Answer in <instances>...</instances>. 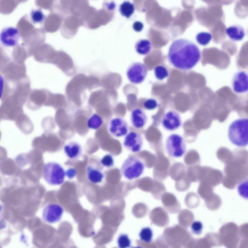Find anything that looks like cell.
<instances>
[{"label": "cell", "instance_id": "cell-12", "mask_svg": "<svg viewBox=\"0 0 248 248\" xmlns=\"http://www.w3.org/2000/svg\"><path fill=\"white\" fill-rule=\"evenodd\" d=\"M232 88L237 94L248 92V74L244 71H238L233 75L232 81Z\"/></svg>", "mask_w": 248, "mask_h": 248}, {"label": "cell", "instance_id": "cell-5", "mask_svg": "<svg viewBox=\"0 0 248 248\" xmlns=\"http://www.w3.org/2000/svg\"><path fill=\"white\" fill-rule=\"evenodd\" d=\"M165 148L170 157L180 158L182 157L186 152V143L181 135L176 133L171 134L166 139Z\"/></svg>", "mask_w": 248, "mask_h": 248}, {"label": "cell", "instance_id": "cell-11", "mask_svg": "<svg viewBox=\"0 0 248 248\" xmlns=\"http://www.w3.org/2000/svg\"><path fill=\"white\" fill-rule=\"evenodd\" d=\"M129 129L127 122L122 117L111 119L108 124V131L111 135L117 138L125 136Z\"/></svg>", "mask_w": 248, "mask_h": 248}, {"label": "cell", "instance_id": "cell-26", "mask_svg": "<svg viewBox=\"0 0 248 248\" xmlns=\"http://www.w3.org/2000/svg\"><path fill=\"white\" fill-rule=\"evenodd\" d=\"M102 166L107 168H110L114 165V160L113 156L109 154L104 155L100 160Z\"/></svg>", "mask_w": 248, "mask_h": 248}, {"label": "cell", "instance_id": "cell-19", "mask_svg": "<svg viewBox=\"0 0 248 248\" xmlns=\"http://www.w3.org/2000/svg\"><path fill=\"white\" fill-rule=\"evenodd\" d=\"M103 120L98 114L94 113L92 114L88 119L87 125L91 129L97 130L103 124Z\"/></svg>", "mask_w": 248, "mask_h": 248}, {"label": "cell", "instance_id": "cell-27", "mask_svg": "<svg viewBox=\"0 0 248 248\" xmlns=\"http://www.w3.org/2000/svg\"><path fill=\"white\" fill-rule=\"evenodd\" d=\"M190 229L193 233L199 235L202 232L203 224L200 221L195 220L191 224Z\"/></svg>", "mask_w": 248, "mask_h": 248}, {"label": "cell", "instance_id": "cell-8", "mask_svg": "<svg viewBox=\"0 0 248 248\" xmlns=\"http://www.w3.org/2000/svg\"><path fill=\"white\" fill-rule=\"evenodd\" d=\"M123 144L129 151L138 153L142 150L143 145V138L139 133L130 131L125 136Z\"/></svg>", "mask_w": 248, "mask_h": 248}, {"label": "cell", "instance_id": "cell-20", "mask_svg": "<svg viewBox=\"0 0 248 248\" xmlns=\"http://www.w3.org/2000/svg\"><path fill=\"white\" fill-rule=\"evenodd\" d=\"M237 190L240 197L248 200V178L243 179L238 183Z\"/></svg>", "mask_w": 248, "mask_h": 248}, {"label": "cell", "instance_id": "cell-18", "mask_svg": "<svg viewBox=\"0 0 248 248\" xmlns=\"http://www.w3.org/2000/svg\"><path fill=\"white\" fill-rule=\"evenodd\" d=\"M121 15L127 18H130L135 12V6L133 3L129 1H124L119 8Z\"/></svg>", "mask_w": 248, "mask_h": 248}, {"label": "cell", "instance_id": "cell-25", "mask_svg": "<svg viewBox=\"0 0 248 248\" xmlns=\"http://www.w3.org/2000/svg\"><path fill=\"white\" fill-rule=\"evenodd\" d=\"M30 16L31 20L35 23H41L45 18V15L40 9L32 10L31 12Z\"/></svg>", "mask_w": 248, "mask_h": 248}, {"label": "cell", "instance_id": "cell-28", "mask_svg": "<svg viewBox=\"0 0 248 248\" xmlns=\"http://www.w3.org/2000/svg\"><path fill=\"white\" fill-rule=\"evenodd\" d=\"M143 106L145 109L152 110L157 108L158 103L157 101L154 98H149L143 102Z\"/></svg>", "mask_w": 248, "mask_h": 248}, {"label": "cell", "instance_id": "cell-29", "mask_svg": "<svg viewBox=\"0 0 248 248\" xmlns=\"http://www.w3.org/2000/svg\"><path fill=\"white\" fill-rule=\"evenodd\" d=\"M77 173L76 170L73 168H69L65 171L66 177L70 179L75 178Z\"/></svg>", "mask_w": 248, "mask_h": 248}, {"label": "cell", "instance_id": "cell-14", "mask_svg": "<svg viewBox=\"0 0 248 248\" xmlns=\"http://www.w3.org/2000/svg\"><path fill=\"white\" fill-rule=\"evenodd\" d=\"M86 175L88 180L94 184L101 183L105 177L101 168L92 165H89L87 167Z\"/></svg>", "mask_w": 248, "mask_h": 248}, {"label": "cell", "instance_id": "cell-10", "mask_svg": "<svg viewBox=\"0 0 248 248\" xmlns=\"http://www.w3.org/2000/svg\"><path fill=\"white\" fill-rule=\"evenodd\" d=\"M161 124L167 130L172 131L179 129L182 121L180 114L175 110L167 111L161 119Z\"/></svg>", "mask_w": 248, "mask_h": 248}, {"label": "cell", "instance_id": "cell-1", "mask_svg": "<svg viewBox=\"0 0 248 248\" xmlns=\"http://www.w3.org/2000/svg\"><path fill=\"white\" fill-rule=\"evenodd\" d=\"M170 63L182 70L192 69L200 61L201 53L193 42L184 38L174 40L170 45L168 54Z\"/></svg>", "mask_w": 248, "mask_h": 248}, {"label": "cell", "instance_id": "cell-6", "mask_svg": "<svg viewBox=\"0 0 248 248\" xmlns=\"http://www.w3.org/2000/svg\"><path fill=\"white\" fill-rule=\"evenodd\" d=\"M148 73L146 66L140 62L132 63L128 68L126 76L128 80L134 84H140L145 79Z\"/></svg>", "mask_w": 248, "mask_h": 248}, {"label": "cell", "instance_id": "cell-21", "mask_svg": "<svg viewBox=\"0 0 248 248\" xmlns=\"http://www.w3.org/2000/svg\"><path fill=\"white\" fill-rule=\"evenodd\" d=\"M153 236V231L149 227L142 228L139 233V237L140 240L146 243H150L152 241Z\"/></svg>", "mask_w": 248, "mask_h": 248}, {"label": "cell", "instance_id": "cell-7", "mask_svg": "<svg viewBox=\"0 0 248 248\" xmlns=\"http://www.w3.org/2000/svg\"><path fill=\"white\" fill-rule=\"evenodd\" d=\"M63 213V208L57 203L46 205L42 211L43 219L48 223H54L59 221Z\"/></svg>", "mask_w": 248, "mask_h": 248}, {"label": "cell", "instance_id": "cell-31", "mask_svg": "<svg viewBox=\"0 0 248 248\" xmlns=\"http://www.w3.org/2000/svg\"><path fill=\"white\" fill-rule=\"evenodd\" d=\"M132 248H142L140 246H137V247H133Z\"/></svg>", "mask_w": 248, "mask_h": 248}, {"label": "cell", "instance_id": "cell-17", "mask_svg": "<svg viewBox=\"0 0 248 248\" xmlns=\"http://www.w3.org/2000/svg\"><path fill=\"white\" fill-rule=\"evenodd\" d=\"M135 47L136 52L138 54L146 55L148 54L151 51L152 43L148 39H140L136 42Z\"/></svg>", "mask_w": 248, "mask_h": 248}, {"label": "cell", "instance_id": "cell-16", "mask_svg": "<svg viewBox=\"0 0 248 248\" xmlns=\"http://www.w3.org/2000/svg\"><path fill=\"white\" fill-rule=\"evenodd\" d=\"M228 37L234 41H240L243 39L246 33L244 29L238 25H232L226 30Z\"/></svg>", "mask_w": 248, "mask_h": 248}, {"label": "cell", "instance_id": "cell-22", "mask_svg": "<svg viewBox=\"0 0 248 248\" xmlns=\"http://www.w3.org/2000/svg\"><path fill=\"white\" fill-rule=\"evenodd\" d=\"M212 38V34L210 32L205 31L200 32L196 36L197 42L203 46L208 45L211 41Z\"/></svg>", "mask_w": 248, "mask_h": 248}, {"label": "cell", "instance_id": "cell-9", "mask_svg": "<svg viewBox=\"0 0 248 248\" xmlns=\"http://www.w3.org/2000/svg\"><path fill=\"white\" fill-rule=\"evenodd\" d=\"M1 44L6 47H15L18 44L19 32L17 28L7 27L2 30L0 35Z\"/></svg>", "mask_w": 248, "mask_h": 248}, {"label": "cell", "instance_id": "cell-24", "mask_svg": "<svg viewBox=\"0 0 248 248\" xmlns=\"http://www.w3.org/2000/svg\"><path fill=\"white\" fill-rule=\"evenodd\" d=\"M155 77L158 80H162L167 78L169 76V72L167 69L163 65H157L154 69Z\"/></svg>", "mask_w": 248, "mask_h": 248}, {"label": "cell", "instance_id": "cell-30", "mask_svg": "<svg viewBox=\"0 0 248 248\" xmlns=\"http://www.w3.org/2000/svg\"><path fill=\"white\" fill-rule=\"evenodd\" d=\"M143 27L144 25L142 22L139 21H135L132 25L133 29L136 32H140L143 30Z\"/></svg>", "mask_w": 248, "mask_h": 248}, {"label": "cell", "instance_id": "cell-15", "mask_svg": "<svg viewBox=\"0 0 248 248\" xmlns=\"http://www.w3.org/2000/svg\"><path fill=\"white\" fill-rule=\"evenodd\" d=\"M63 151L69 158L76 159L81 155L82 147L78 142L72 141L65 144L63 147Z\"/></svg>", "mask_w": 248, "mask_h": 248}, {"label": "cell", "instance_id": "cell-23", "mask_svg": "<svg viewBox=\"0 0 248 248\" xmlns=\"http://www.w3.org/2000/svg\"><path fill=\"white\" fill-rule=\"evenodd\" d=\"M131 240L126 233H121L117 238V245L119 248H128L131 247Z\"/></svg>", "mask_w": 248, "mask_h": 248}, {"label": "cell", "instance_id": "cell-2", "mask_svg": "<svg viewBox=\"0 0 248 248\" xmlns=\"http://www.w3.org/2000/svg\"><path fill=\"white\" fill-rule=\"evenodd\" d=\"M228 137L233 145L243 147L248 145V118H238L229 125Z\"/></svg>", "mask_w": 248, "mask_h": 248}, {"label": "cell", "instance_id": "cell-3", "mask_svg": "<svg viewBox=\"0 0 248 248\" xmlns=\"http://www.w3.org/2000/svg\"><path fill=\"white\" fill-rule=\"evenodd\" d=\"M144 169V164L140 159L134 156H130L122 163L120 172L125 179L133 180L140 177Z\"/></svg>", "mask_w": 248, "mask_h": 248}, {"label": "cell", "instance_id": "cell-4", "mask_svg": "<svg viewBox=\"0 0 248 248\" xmlns=\"http://www.w3.org/2000/svg\"><path fill=\"white\" fill-rule=\"evenodd\" d=\"M43 175L45 181L51 186L61 185L66 176L63 168L56 162L46 163L43 167Z\"/></svg>", "mask_w": 248, "mask_h": 248}, {"label": "cell", "instance_id": "cell-13", "mask_svg": "<svg viewBox=\"0 0 248 248\" xmlns=\"http://www.w3.org/2000/svg\"><path fill=\"white\" fill-rule=\"evenodd\" d=\"M130 122L134 128L142 129L147 122V115L142 109L140 108H134L131 112Z\"/></svg>", "mask_w": 248, "mask_h": 248}]
</instances>
